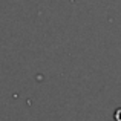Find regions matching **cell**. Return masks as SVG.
I'll list each match as a JSON object with an SVG mask.
<instances>
[{"label": "cell", "mask_w": 121, "mask_h": 121, "mask_svg": "<svg viewBox=\"0 0 121 121\" xmlns=\"http://www.w3.org/2000/svg\"><path fill=\"white\" fill-rule=\"evenodd\" d=\"M113 117H115V120H117V121H121V109L115 110V113H113Z\"/></svg>", "instance_id": "6da1fadb"}]
</instances>
